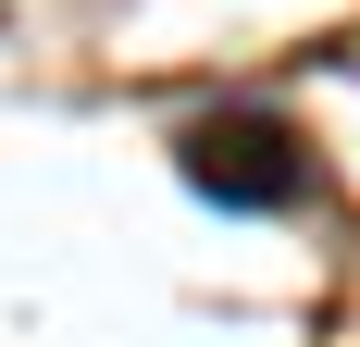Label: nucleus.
Here are the masks:
<instances>
[{
    "mask_svg": "<svg viewBox=\"0 0 360 347\" xmlns=\"http://www.w3.org/2000/svg\"><path fill=\"white\" fill-rule=\"evenodd\" d=\"M186 186L224 211H298L311 199V149H298V124H274V112H199L174 137Z\"/></svg>",
    "mask_w": 360,
    "mask_h": 347,
    "instance_id": "1",
    "label": "nucleus"
}]
</instances>
